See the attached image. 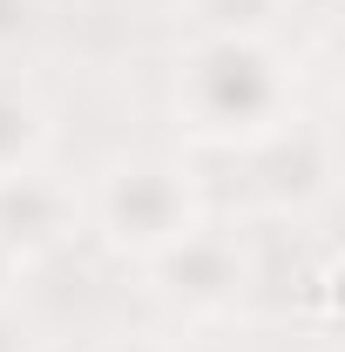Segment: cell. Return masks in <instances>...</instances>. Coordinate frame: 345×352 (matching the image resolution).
<instances>
[{
    "mask_svg": "<svg viewBox=\"0 0 345 352\" xmlns=\"http://www.w3.org/2000/svg\"><path fill=\"white\" fill-rule=\"evenodd\" d=\"M82 217L115 258L149 264L210 210H203V190H197L190 163H176V156H115L95 176V190L82 197Z\"/></svg>",
    "mask_w": 345,
    "mask_h": 352,
    "instance_id": "obj_2",
    "label": "cell"
},
{
    "mask_svg": "<svg viewBox=\"0 0 345 352\" xmlns=\"http://www.w3.org/2000/svg\"><path fill=\"white\" fill-rule=\"evenodd\" d=\"M170 352H223V346H203V339H190V346H170Z\"/></svg>",
    "mask_w": 345,
    "mask_h": 352,
    "instance_id": "obj_12",
    "label": "cell"
},
{
    "mask_svg": "<svg viewBox=\"0 0 345 352\" xmlns=\"http://www.w3.org/2000/svg\"><path fill=\"white\" fill-rule=\"evenodd\" d=\"M149 285L156 298L176 305L183 318H230L237 305H251V237L237 223H190L170 251L149 258Z\"/></svg>",
    "mask_w": 345,
    "mask_h": 352,
    "instance_id": "obj_3",
    "label": "cell"
},
{
    "mask_svg": "<svg viewBox=\"0 0 345 352\" xmlns=\"http://www.w3.org/2000/svg\"><path fill=\"white\" fill-rule=\"evenodd\" d=\"M21 278H27V271H21V264L7 258V244H0V305L14 298V285H21Z\"/></svg>",
    "mask_w": 345,
    "mask_h": 352,
    "instance_id": "obj_10",
    "label": "cell"
},
{
    "mask_svg": "<svg viewBox=\"0 0 345 352\" xmlns=\"http://www.w3.org/2000/svg\"><path fill=\"white\" fill-rule=\"evenodd\" d=\"M0 352H41V332H34L14 305H0Z\"/></svg>",
    "mask_w": 345,
    "mask_h": 352,
    "instance_id": "obj_9",
    "label": "cell"
},
{
    "mask_svg": "<svg viewBox=\"0 0 345 352\" xmlns=\"http://www.w3.org/2000/svg\"><path fill=\"white\" fill-rule=\"evenodd\" d=\"M82 190L68 183V176H54L47 163L21 176H0V244H7V258L21 264V271H34V264L61 258L75 237H82Z\"/></svg>",
    "mask_w": 345,
    "mask_h": 352,
    "instance_id": "obj_5",
    "label": "cell"
},
{
    "mask_svg": "<svg viewBox=\"0 0 345 352\" xmlns=\"http://www.w3.org/2000/svg\"><path fill=\"white\" fill-rule=\"evenodd\" d=\"M95 352H170V346H156V339H109V346H95Z\"/></svg>",
    "mask_w": 345,
    "mask_h": 352,
    "instance_id": "obj_11",
    "label": "cell"
},
{
    "mask_svg": "<svg viewBox=\"0 0 345 352\" xmlns=\"http://www.w3.org/2000/svg\"><path fill=\"white\" fill-rule=\"evenodd\" d=\"M34 28H41V0H0V68L34 41Z\"/></svg>",
    "mask_w": 345,
    "mask_h": 352,
    "instance_id": "obj_8",
    "label": "cell"
},
{
    "mask_svg": "<svg viewBox=\"0 0 345 352\" xmlns=\"http://www.w3.org/2000/svg\"><path fill=\"white\" fill-rule=\"evenodd\" d=\"M251 197L264 204V217L278 223H298L311 217L325 197H332V176H339V142L325 122H311V116H291L285 129H271L264 142H251Z\"/></svg>",
    "mask_w": 345,
    "mask_h": 352,
    "instance_id": "obj_4",
    "label": "cell"
},
{
    "mask_svg": "<svg viewBox=\"0 0 345 352\" xmlns=\"http://www.w3.org/2000/svg\"><path fill=\"white\" fill-rule=\"evenodd\" d=\"M47 142H54V116H47L41 88L21 82L14 68H0V176L47 163Z\"/></svg>",
    "mask_w": 345,
    "mask_h": 352,
    "instance_id": "obj_6",
    "label": "cell"
},
{
    "mask_svg": "<svg viewBox=\"0 0 345 352\" xmlns=\"http://www.w3.org/2000/svg\"><path fill=\"white\" fill-rule=\"evenodd\" d=\"M285 0H176L190 34H264Z\"/></svg>",
    "mask_w": 345,
    "mask_h": 352,
    "instance_id": "obj_7",
    "label": "cell"
},
{
    "mask_svg": "<svg viewBox=\"0 0 345 352\" xmlns=\"http://www.w3.org/2000/svg\"><path fill=\"white\" fill-rule=\"evenodd\" d=\"M285 54L264 34H190L170 68V116L197 149H251L298 109Z\"/></svg>",
    "mask_w": 345,
    "mask_h": 352,
    "instance_id": "obj_1",
    "label": "cell"
}]
</instances>
